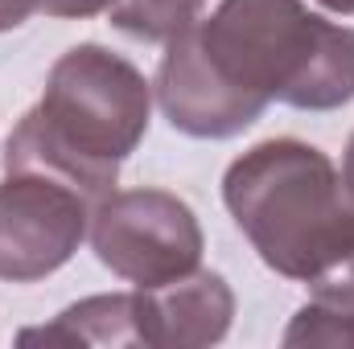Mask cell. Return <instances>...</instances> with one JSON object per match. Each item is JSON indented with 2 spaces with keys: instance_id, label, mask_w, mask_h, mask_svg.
<instances>
[{
  "instance_id": "30bf717a",
  "label": "cell",
  "mask_w": 354,
  "mask_h": 349,
  "mask_svg": "<svg viewBox=\"0 0 354 349\" xmlns=\"http://www.w3.org/2000/svg\"><path fill=\"white\" fill-rule=\"evenodd\" d=\"M322 4H330V8H338V12H354V0H322Z\"/></svg>"
},
{
  "instance_id": "5b68a950",
  "label": "cell",
  "mask_w": 354,
  "mask_h": 349,
  "mask_svg": "<svg viewBox=\"0 0 354 349\" xmlns=\"http://www.w3.org/2000/svg\"><path fill=\"white\" fill-rule=\"evenodd\" d=\"M202 251L189 210L165 193H124L99 210L95 255L111 271L161 288L185 275Z\"/></svg>"
},
{
  "instance_id": "277c9868",
  "label": "cell",
  "mask_w": 354,
  "mask_h": 349,
  "mask_svg": "<svg viewBox=\"0 0 354 349\" xmlns=\"http://www.w3.org/2000/svg\"><path fill=\"white\" fill-rule=\"evenodd\" d=\"M83 189L54 173L17 169L0 185V275L37 279L83 239Z\"/></svg>"
},
{
  "instance_id": "8992f818",
  "label": "cell",
  "mask_w": 354,
  "mask_h": 349,
  "mask_svg": "<svg viewBox=\"0 0 354 349\" xmlns=\"http://www.w3.org/2000/svg\"><path fill=\"white\" fill-rule=\"evenodd\" d=\"M202 0H120L111 8V21L132 33V37H149V41H161L177 33H185L194 25V12H198Z\"/></svg>"
},
{
  "instance_id": "52a82bcc",
  "label": "cell",
  "mask_w": 354,
  "mask_h": 349,
  "mask_svg": "<svg viewBox=\"0 0 354 349\" xmlns=\"http://www.w3.org/2000/svg\"><path fill=\"white\" fill-rule=\"evenodd\" d=\"M29 8H33V0H0V29L21 25L29 17Z\"/></svg>"
},
{
  "instance_id": "9c48e42d",
  "label": "cell",
  "mask_w": 354,
  "mask_h": 349,
  "mask_svg": "<svg viewBox=\"0 0 354 349\" xmlns=\"http://www.w3.org/2000/svg\"><path fill=\"white\" fill-rule=\"evenodd\" d=\"M346 185H351V197H354V140H351V152H346Z\"/></svg>"
},
{
  "instance_id": "ba28073f",
  "label": "cell",
  "mask_w": 354,
  "mask_h": 349,
  "mask_svg": "<svg viewBox=\"0 0 354 349\" xmlns=\"http://www.w3.org/2000/svg\"><path fill=\"white\" fill-rule=\"evenodd\" d=\"M50 12H58V17H71V12H95V8H103L107 0H41Z\"/></svg>"
},
{
  "instance_id": "3957f363",
  "label": "cell",
  "mask_w": 354,
  "mask_h": 349,
  "mask_svg": "<svg viewBox=\"0 0 354 349\" xmlns=\"http://www.w3.org/2000/svg\"><path fill=\"white\" fill-rule=\"evenodd\" d=\"M227 206L260 259L288 279H322L354 255V206L334 165L297 140L252 148L227 173Z\"/></svg>"
},
{
  "instance_id": "7a4b0ae2",
  "label": "cell",
  "mask_w": 354,
  "mask_h": 349,
  "mask_svg": "<svg viewBox=\"0 0 354 349\" xmlns=\"http://www.w3.org/2000/svg\"><path fill=\"white\" fill-rule=\"evenodd\" d=\"M149 128L145 79L99 46L71 50L58 66L37 111L8 136L4 169L54 173L83 193L115 185L120 161Z\"/></svg>"
},
{
  "instance_id": "6da1fadb",
  "label": "cell",
  "mask_w": 354,
  "mask_h": 349,
  "mask_svg": "<svg viewBox=\"0 0 354 349\" xmlns=\"http://www.w3.org/2000/svg\"><path fill=\"white\" fill-rule=\"evenodd\" d=\"M268 99L338 107L354 99V29L326 25L297 0H223L202 25L169 41L161 107L189 136H235Z\"/></svg>"
}]
</instances>
